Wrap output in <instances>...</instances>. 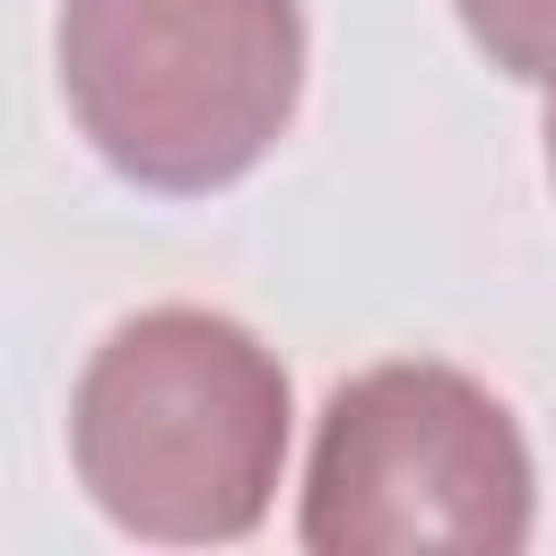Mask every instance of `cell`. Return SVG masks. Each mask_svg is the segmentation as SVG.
<instances>
[{"label": "cell", "mask_w": 556, "mask_h": 556, "mask_svg": "<svg viewBox=\"0 0 556 556\" xmlns=\"http://www.w3.org/2000/svg\"><path fill=\"white\" fill-rule=\"evenodd\" d=\"M295 391L278 348L208 304H148L104 330L70 391L87 504L156 547H235L269 521Z\"/></svg>", "instance_id": "1"}, {"label": "cell", "mask_w": 556, "mask_h": 556, "mask_svg": "<svg viewBox=\"0 0 556 556\" xmlns=\"http://www.w3.org/2000/svg\"><path fill=\"white\" fill-rule=\"evenodd\" d=\"M52 61L78 139L139 191L243 182L304 96V0H61Z\"/></svg>", "instance_id": "2"}, {"label": "cell", "mask_w": 556, "mask_h": 556, "mask_svg": "<svg viewBox=\"0 0 556 556\" xmlns=\"http://www.w3.org/2000/svg\"><path fill=\"white\" fill-rule=\"evenodd\" d=\"M295 539L313 556L530 547L521 417L443 356H391V365L348 374L313 426Z\"/></svg>", "instance_id": "3"}, {"label": "cell", "mask_w": 556, "mask_h": 556, "mask_svg": "<svg viewBox=\"0 0 556 556\" xmlns=\"http://www.w3.org/2000/svg\"><path fill=\"white\" fill-rule=\"evenodd\" d=\"M460 17L513 78H539V17H547V0H460Z\"/></svg>", "instance_id": "4"}]
</instances>
